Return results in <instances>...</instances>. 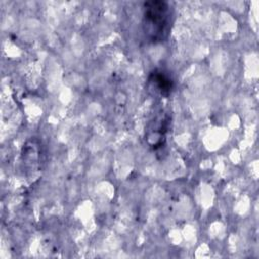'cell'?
Segmentation results:
<instances>
[{
	"instance_id": "cell-1",
	"label": "cell",
	"mask_w": 259,
	"mask_h": 259,
	"mask_svg": "<svg viewBox=\"0 0 259 259\" xmlns=\"http://www.w3.org/2000/svg\"><path fill=\"white\" fill-rule=\"evenodd\" d=\"M172 23V10L165 1H150L144 5L143 27L147 38L160 42L167 38Z\"/></svg>"
},
{
	"instance_id": "cell-2",
	"label": "cell",
	"mask_w": 259,
	"mask_h": 259,
	"mask_svg": "<svg viewBox=\"0 0 259 259\" xmlns=\"http://www.w3.org/2000/svg\"><path fill=\"white\" fill-rule=\"evenodd\" d=\"M150 82L162 95L170 94L173 88L172 80L163 71L153 72L150 77Z\"/></svg>"
}]
</instances>
